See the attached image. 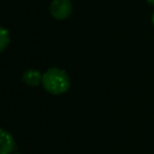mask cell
Wrapping results in <instances>:
<instances>
[{"label":"cell","mask_w":154,"mask_h":154,"mask_svg":"<svg viewBox=\"0 0 154 154\" xmlns=\"http://www.w3.org/2000/svg\"><path fill=\"white\" fill-rule=\"evenodd\" d=\"M42 85L49 94L60 95L70 88V77L65 70L53 66L43 72Z\"/></svg>","instance_id":"cell-1"},{"label":"cell","mask_w":154,"mask_h":154,"mask_svg":"<svg viewBox=\"0 0 154 154\" xmlns=\"http://www.w3.org/2000/svg\"><path fill=\"white\" fill-rule=\"evenodd\" d=\"M51 14L59 20L67 18L72 12V2L71 0H52L49 4Z\"/></svg>","instance_id":"cell-2"},{"label":"cell","mask_w":154,"mask_h":154,"mask_svg":"<svg viewBox=\"0 0 154 154\" xmlns=\"http://www.w3.org/2000/svg\"><path fill=\"white\" fill-rule=\"evenodd\" d=\"M16 149V141L13 136L5 129L0 130V154H11Z\"/></svg>","instance_id":"cell-3"},{"label":"cell","mask_w":154,"mask_h":154,"mask_svg":"<svg viewBox=\"0 0 154 154\" xmlns=\"http://www.w3.org/2000/svg\"><path fill=\"white\" fill-rule=\"evenodd\" d=\"M42 77H43V73H41L36 69H28L22 75L23 82L30 87H36L40 83H42Z\"/></svg>","instance_id":"cell-4"},{"label":"cell","mask_w":154,"mask_h":154,"mask_svg":"<svg viewBox=\"0 0 154 154\" xmlns=\"http://www.w3.org/2000/svg\"><path fill=\"white\" fill-rule=\"evenodd\" d=\"M8 42H10V34H8L6 28L1 26L0 28V51L1 52L5 51V48H6Z\"/></svg>","instance_id":"cell-5"},{"label":"cell","mask_w":154,"mask_h":154,"mask_svg":"<svg viewBox=\"0 0 154 154\" xmlns=\"http://www.w3.org/2000/svg\"><path fill=\"white\" fill-rule=\"evenodd\" d=\"M147 2L150 4V5H154V0H147Z\"/></svg>","instance_id":"cell-6"},{"label":"cell","mask_w":154,"mask_h":154,"mask_svg":"<svg viewBox=\"0 0 154 154\" xmlns=\"http://www.w3.org/2000/svg\"><path fill=\"white\" fill-rule=\"evenodd\" d=\"M152 23H153V25H154V12H153V14H152Z\"/></svg>","instance_id":"cell-7"},{"label":"cell","mask_w":154,"mask_h":154,"mask_svg":"<svg viewBox=\"0 0 154 154\" xmlns=\"http://www.w3.org/2000/svg\"><path fill=\"white\" fill-rule=\"evenodd\" d=\"M14 154H20V153H14Z\"/></svg>","instance_id":"cell-8"}]
</instances>
